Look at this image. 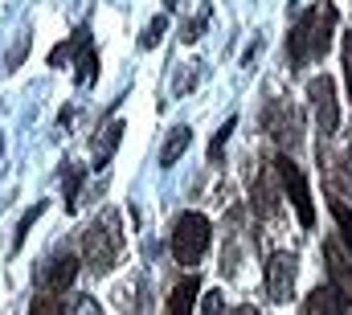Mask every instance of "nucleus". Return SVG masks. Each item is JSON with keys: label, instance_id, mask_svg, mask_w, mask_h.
I'll return each mask as SVG.
<instances>
[{"label": "nucleus", "instance_id": "obj_1", "mask_svg": "<svg viewBox=\"0 0 352 315\" xmlns=\"http://www.w3.org/2000/svg\"><path fill=\"white\" fill-rule=\"evenodd\" d=\"M332 29H336V4H328V0L311 4V8L295 21V29H291V37H287V58H291L295 66H307V62L324 58L328 45H332Z\"/></svg>", "mask_w": 352, "mask_h": 315}, {"label": "nucleus", "instance_id": "obj_2", "mask_svg": "<svg viewBox=\"0 0 352 315\" xmlns=\"http://www.w3.org/2000/svg\"><path fill=\"white\" fill-rule=\"evenodd\" d=\"M119 250H123V221H119L115 209H107L82 234V258H87V266L94 274H107L119 262Z\"/></svg>", "mask_w": 352, "mask_h": 315}, {"label": "nucleus", "instance_id": "obj_3", "mask_svg": "<svg viewBox=\"0 0 352 315\" xmlns=\"http://www.w3.org/2000/svg\"><path fill=\"white\" fill-rule=\"evenodd\" d=\"M209 237H213V230H209V217L205 213H180L173 226V254L180 266H197L201 258H205V250H209Z\"/></svg>", "mask_w": 352, "mask_h": 315}, {"label": "nucleus", "instance_id": "obj_4", "mask_svg": "<svg viewBox=\"0 0 352 315\" xmlns=\"http://www.w3.org/2000/svg\"><path fill=\"white\" fill-rule=\"evenodd\" d=\"M274 168H278V180H283L287 201H291L295 213H299V226L311 230V226H316V205H311V193H307V176H303V168H299L291 156H278Z\"/></svg>", "mask_w": 352, "mask_h": 315}, {"label": "nucleus", "instance_id": "obj_5", "mask_svg": "<svg viewBox=\"0 0 352 315\" xmlns=\"http://www.w3.org/2000/svg\"><path fill=\"white\" fill-rule=\"evenodd\" d=\"M307 94H311V107H316V119H320V131L332 135L340 127V102H336V82L328 74H316L307 82Z\"/></svg>", "mask_w": 352, "mask_h": 315}, {"label": "nucleus", "instance_id": "obj_6", "mask_svg": "<svg viewBox=\"0 0 352 315\" xmlns=\"http://www.w3.org/2000/svg\"><path fill=\"white\" fill-rule=\"evenodd\" d=\"M266 295L274 303H287L295 295V254H270V262H266Z\"/></svg>", "mask_w": 352, "mask_h": 315}, {"label": "nucleus", "instance_id": "obj_7", "mask_svg": "<svg viewBox=\"0 0 352 315\" xmlns=\"http://www.w3.org/2000/svg\"><path fill=\"white\" fill-rule=\"evenodd\" d=\"M349 295H340L336 287H316L303 299V315H349Z\"/></svg>", "mask_w": 352, "mask_h": 315}, {"label": "nucleus", "instance_id": "obj_8", "mask_svg": "<svg viewBox=\"0 0 352 315\" xmlns=\"http://www.w3.org/2000/svg\"><path fill=\"white\" fill-rule=\"evenodd\" d=\"M74 274H78V262H74L70 254H62V258L45 262V270H41V291H54V295H62V291L74 283Z\"/></svg>", "mask_w": 352, "mask_h": 315}, {"label": "nucleus", "instance_id": "obj_9", "mask_svg": "<svg viewBox=\"0 0 352 315\" xmlns=\"http://www.w3.org/2000/svg\"><path fill=\"white\" fill-rule=\"evenodd\" d=\"M197 291H201L197 274H184V279H180V283L173 287V295H168V312H164V315H192Z\"/></svg>", "mask_w": 352, "mask_h": 315}, {"label": "nucleus", "instance_id": "obj_10", "mask_svg": "<svg viewBox=\"0 0 352 315\" xmlns=\"http://www.w3.org/2000/svg\"><path fill=\"white\" fill-rule=\"evenodd\" d=\"M324 254H328V270H332V283H336V291L352 299V262L340 254V246H336V241H328V246H324Z\"/></svg>", "mask_w": 352, "mask_h": 315}, {"label": "nucleus", "instance_id": "obj_11", "mask_svg": "<svg viewBox=\"0 0 352 315\" xmlns=\"http://www.w3.org/2000/svg\"><path fill=\"white\" fill-rule=\"evenodd\" d=\"M119 140H123V123H119V119H115V123H107V127L94 135V168H102L107 160L115 156Z\"/></svg>", "mask_w": 352, "mask_h": 315}, {"label": "nucleus", "instance_id": "obj_12", "mask_svg": "<svg viewBox=\"0 0 352 315\" xmlns=\"http://www.w3.org/2000/svg\"><path fill=\"white\" fill-rule=\"evenodd\" d=\"M188 144H192V131H188L184 123L173 127V131H168V140H164V148H160V168H173L176 160L184 156V148H188Z\"/></svg>", "mask_w": 352, "mask_h": 315}, {"label": "nucleus", "instance_id": "obj_13", "mask_svg": "<svg viewBox=\"0 0 352 315\" xmlns=\"http://www.w3.org/2000/svg\"><path fill=\"white\" fill-rule=\"evenodd\" d=\"M87 45H90V33H87V29H78V33H74V37H70L66 45H58V50L50 54V66H58V62H70V58H78V54H82Z\"/></svg>", "mask_w": 352, "mask_h": 315}, {"label": "nucleus", "instance_id": "obj_14", "mask_svg": "<svg viewBox=\"0 0 352 315\" xmlns=\"http://www.w3.org/2000/svg\"><path fill=\"white\" fill-rule=\"evenodd\" d=\"M74 78H78V86H87V82L98 78V54H90V45L78 54V74Z\"/></svg>", "mask_w": 352, "mask_h": 315}, {"label": "nucleus", "instance_id": "obj_15", "mask_svg": "<svg viewBox=\"0 0 352 315\" xmlns=\"http://www.w3.org/2000/svg\"><path fill=\"white\" fill-rule=\"evenodd\" d=\"M62 315H102V312H98V303H94L90 295H70V299L62 303Z\"/></svg>", "mask_w": 352, "mask_h": 315}, {"label": "nucleus", "instance_id": "obj_16", "mask_svg": "<svg viewBox=\"0 0 352 315\" xmlns=\"http://www.w3.org/2000/svg\"><path fill=\"white\" fill-rule=\"evenodd\" d=\"M29 315H62V295H54V291H41Z\"/></svg>", "mask_w": 352, "mask_h": 315}, {"label": "nucleus", "instance_id": "obj_17", "mask_svg": "<svg viewBox=\"0 0 352 315\" xmlns=\"http://www.w3.org/2000/svg\"><path fill=\"white\" fill-rule=\"evenodd\" d=\"M332 217H336V226H340V234H344V246H349V254H352V213L340 201H332Z\"/></svg>", "mask_w": 352, "mask_h": 315}, {"label": "nucleus", "instance_id": "obj_18", "mask_svg": "<svg viewBox=\"0 0 352 315\" xmlns=\"http://www.w3.org/2000/svg\"><path fill=\"white\" fill-rule=\"evenodd\" d=\"M41 213H45V201H37V205H33V209H29V213L21 217V226H16V241H12V250H21V241H25V234H29V226H33V221H37Z\"/></svg>", "mask_w": 352, "mask_h": 315}, {"label": "nucleus", "instance_id": "obj_19", "mask_svg": "<svg viewBox=\"0 0 352 315\" xmlns=\"http://www.w3.org/2000/svg\"><path fill=\"white\" fill-rule=\"evenodd\" d=\"M201 315H226V295L221 291H209L201 299Z\"/></svg>", "mask_w": 352, "mask_h": 315}, {"label": "nucleus", "instance_id": "obj_20", "mask_svg": "<svg viewBox=\"0 0 352 315\" xmlns=\"http://www.w3.org/2000/svg\"><path fill=\"white\" fill-rule=\"evenodd\" d=\"M230 131H234V119H226V127H221V131L213 135V144H209V160H221V148H226Z\"/></svg>", "mask_w": 352, "mask_h": 315}, {"label": "nucleus", "instance_id": "obj_21", "mask_svg": "<svg viewBox=\"0 0 352 315\" xmlns=\"http://www.w3.org/2000/svg\"><path fill=\"white\" fill-rule=\"evenodd\" d=\"M164 29H168V17H156V21L148 25V33H144V50H152V45L160 41V33H164Z\"/></svg>", "mask_w": 352, "mask_h": 315}, {"label": "nucleus", "instance_id": "obj_22", "mask_svg": "<svg viewBox=\"0 0 352 315\" xmlns=\"http://www.w3.org/2000/svg\"><path fill=\"white\" fill-rule=\"evenodd\" d=\"M344 70H349V90H352V33H349V41H344Z\"/></svg>", "mask_w": 352, "mask_h": 315}, {"label": "nucleus", "instance_id": "obj_23", "mask_svg": "<svg viewBox=\"0 0 352 315\" xmlns=\"http://www.w3.org/2000/svg\"><path fill=\"white\" fill-rule=\"evenodd\" d=\"M230 315H258V307H250V303H242V307H234Z\"/></svg>", "mask_w": 352, "mask_h": 315}]
</instances>
